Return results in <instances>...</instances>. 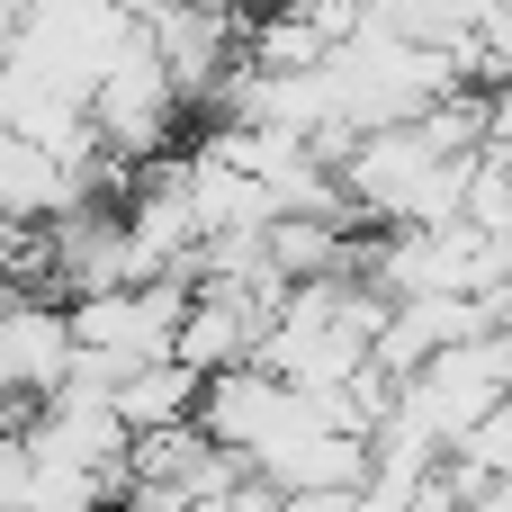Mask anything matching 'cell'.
<instances>
[{
	"instance_id": "5b68a950",
	"label": "cell",
	"mask_w": 512,
	"mask_h": 512,
	"mask_svg": "<svg viewBox=\"0 0 512 512\" xmlns=\"http://www.w3.org/2000/svg\"><path fill=\"white\" fill-rule=\"evenodd\" d=\"M27 9H45V0H0V18H9V27H18V18H27Z\"/></svg>"
},
{
	"instance_id": "7a4b0ae2",
	"label": "cell",
	"mask_w": 512,
	"mask_h": 512,
	"mask_svg": "<svg viewBox=\"0 0 512 512\" xmlns=\"http://www.w3.org/2000/svg\"><path fill=\"white\" fill-rule=\"evenodd\" d=\"M243 0H171L144 36H153V54L171 63V81L189 90V108H198V126L216 117V99L234 90V72L252 63V45H243Z\"/></svg>"
},
{
	"instance_id": "3957f363",
	"label": "cell",
	"mask_w": 512,
	"mask_h": 512,
	"mask_svg": "<svg viewBox=\"0 0 512 512\" xmlns=\"http://www.w3.org/2000/svg\"><path fill=\"white\" fill-rule=\"evenodd\" d=\"M72 360H81V324L63 297H9V324H0V387H9V423H27L45 396L72 387Z\"/></svg>"
},
{
	"instance_id": "277c9868",
	"label": "cell",
	"mask_w": 512,
	"mask_h": 512,
	"mask_svg": "<svg viewBox=\"0 0 512 512\" xmlns=\"http://www.w3.org/2000/svg\"><path fill=\"white\" fill-rule=\"evenodd\" d=\"M117 9H126V18H135V27H153V18H162V9H171V0H117Z\"/></svg>"
},
{
	"instance_id": "6da1fadb",
	"label": "cell",
	"mask_w": 512,
	"mask_h": 512,
	"mask_svg": "<svg viewBox=\"0 0 512 512\" xmlns=\"http://www.w3.org/2000/svg\"><path fill=\"white\" fill-rule=\"evenodd\" d=\"M189 117H198V108H189V90L171 81V63L153 54V36H135V45L99 72V90H90V126H99V144L126 153L135 171L162 162V153H180V126H189Z\"/></svg>"
}]
</instances>
